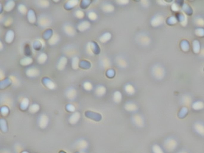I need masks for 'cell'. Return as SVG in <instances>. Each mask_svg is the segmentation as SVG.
I'll return each instance as SVG.
<instances>
[{"instance_id": "6da1fadb", "label": "cell", "mask_w": 204, "mask_h": 153, "mask_svg": "<svg viewBox=\"0 0 204 153\" xmlns=\"http://www.w3.org/2000/svg\"><path fill=\"white\" fill-rule=\"evenodd\" d=\"M165 68L161 63H155L151 68V74L153 77L157 80H162L165 77Z\"/></svg>"}, {"instance_id": "7a4b0ae2", "label": "cell", "mask_w": 204, "mask_h": 153, "mask_svg": "<svg viewBox=\"0 0 204 153\" xmlns=\"http://www.w3.org/2000/svg\"><path fill=\"white\" fill-rule=\"evenodd\" d=\"M136 40L140 45L143 46H147L150 45L152 41V39L149 35L144 32H140L137 35Z\"/></svg>"}, {"instance_id": "3957f363", "label": "cell", "mask_w": 204, "mask_h": 153, "mask_svg": "<svg viewBox=\"0 0 204 153\" xmlns=\"http://www.w3.org/2000/svg\"><path fill=\"white\" fill-rule=\"evenodd\" d=\"M52 21L50 17L46 15H42L39 16L38 19V25L42 28L49 26L51 24Z\"/></svg>"}, {"instance_id": "277c9868", "label": "cell", "mask_w": 204, "mask_h": 153, "mask_svg": "<svg viewBox=\"0 0 204 153\" xmlns=\"http://www.w3.org/2000/svg\"><path fill=\"white\" fill-rule=\"evenodd\" d=\"M64 33L68 36H73L76 34V29L70 24H66L63 26Z\"/></svg>"}, {"instance_id": "5b68a950", "label": "cell", "mask_w": 204, "mask_h": 153, "mask_svg": "<svg viewBox=\"0 0 204 153\" xmlns=\"http://www.w3.org/2000/svg\"><path fill=\"white\" fill-rule=\"evenodd\" d=\"M164 21V18L161 14H156L152 18L151 23L154 26H159L162 25Z\"/></svg>"}, {"instance_id": "8992f818", "label": "cell", "mask_w": 204, "mask_h": 153, "mask_svg": "<svg viewBox=\"0 0 204 153\" xmlns=\"http://www.w3.org/2000/svg\"><path fill=\"white\" fill-rule=\"evenodd\" d=\"M49 123V117L46 114H41L38 118V124L39 126L42 128H46Z\"/></svg>"}, {"instance_id": "52a82bcc", "label": "cell", "mask_w": 204, "mask_h": 153, "mask_svg": "<svg viewBox=\"0 0 204 153\" xmlns=\"http://www.w3.org/2000/svg\"><path fill=\"white\" fill-rule=\"evenodd\" d=\"M65 95L68 99L71 101H73L77 97V90L74 88H70L66 91Z\"/></svg>"}, {"instance_id": "ba28073f", "label": "cell", "mask_w": 204, "mask_h": 153, "mask_svg": "<svg viewBox=\"0 0 204 153\" xmlns=\"http://www.w3.org/2000/svg\"><path fill=\"white\" fill-rule=\"evenodd\" d=\"M26 74L28 76L31 78L37 77V76L40 74V71L38 69L35 67H31L27 69Z\"/></svg>"}, {"instance_id": "9c48e42d", "label": "cell", "mask_w": 204, "mask_h": 153, "mask_svg": "<svg viewBox=\"0 0 204 153\" xmlns=\"http://www.w3.org/2000/svg\"><path fill=\"white\" fill-rule=\"evenodd\" d=\"M101 9L102 11L106 13H112L114 10V6L112 4L108 2H105L103 3L101 6Z\"/></svg>"}, {"instance_id": "30bf717a", "label": "cell", "mask_w": 204, "mask_h": 153, "mask_svg": "<svg viewBox=\"0 0 204 153\" xmlns=\"http://www.w3.org/2000/svg\"><path fill=\"white\" fill-rule=\"evenodd\" d=\"M116 62L117 65L122 68H125L127 66V62L126 59L124 58V57L119 56L116 57Z\"/></svg>"}, {"instance_id": "8fae6325", "label": "cell", "mask_w": 204, "mask_h": 153, "mask_svg": "<svg viewBox=\"0 0 204 153\" xmlns=\"http://www.w3.org/2000/svg\"><path fill=\"white\" fill-rule=\"evenodd\" d=\"M91 26L90 23L87 21H83L80 22L77 25V29L81 32L85 31L88 30Z\"/></svg>"}, {"instance_id": "7c38bea8", "label": "cell", "mask_w": 204, "mask_h": 153, "mask_svg": "<svg viewBox=\"0 0 204 153\" xmlns=\"http://www.w3.org/2000/svg\"><path fill=\"white\" fill-rule=\"evenodd\" d=\"M106 88L102 85H98L95 90V94L99 97L103 96L106 93Z\"/></svg>"}, {"instance_id": "4fadbf2b", "label": "cell", "mask_w": 204, "mask_h": 153, "mask_svg": "<svg viewBox=\"0 0 204 153\" xmlns=\"http://www.w3.org/2000/svg\"><path fill=\"white\" fill-rule=\"evenodd\" d=\"M67 59L66 57H64V56H62L61 57L58 62H57V68L60 70V71H62V70H63L67 64Z\"/></svg>"}, {"instance_id": "5bb4252c", "label": "cell", "mask_w": 204, "mask_h": 153, "mask_svg": "<svg viewBox=\"0 0 204 153\" xmlns=\"http://www.w3.org/2000/svg\"><path fill=\"white\" fill-rule=\"evenodd\" d=\"M80 118V114L79 112H75L70 116L69 118V121L71 124H75L79 121Z\"/></svg>"}, {"instance_id": "9a60e30c", "label": "cell", "mask_w": 204, "mask_h": 153, "mask_svg": "<svg viewBox=\"0 0 204 153\" xmlns=\"http://www.w3.org/2000/svg\"><path fill=\"white\" fill-rule=\"evenodd\" d=\"M124 108L127 111L133 112L137 110V105L132 102H127L124 105Z\"/></svg>"}, {"instance_id": "2e32d148", "label": "cell", "mask_w": 204, "mask_h": 153, "mask_svg": "<svg viewBox=\"0 0 204 153\" xmlns=\"http://www.w3.org/2000/svg\"><path fill=\"white\" fill-rule=\"evenodd\" d=\"M124 90L129 95H133L135 93V89L134 86L130 83H128L124 86Z\"/></svg>"}, {"instance_id": "e0dca14e", "label": "cell", "mask_w": 204, "mask_h": 153, "mask_svg": "<svg viewBox=\"0 0 204 153\" xmlns=\"http://www.w3.org/2000/svg\"><path fill=\"white\" fill-rule=\"evenodd\" d=\"M111 34L110 32H105L99 37V41L102 43H106L111 40Z\"/></svg>"}, {"instance_id": "ac0fdd59", "label": "cell", "mask_w": 204, "mask_h": 153, "mask_svg": "<svg viewBox=\"0 0 204 153\" xmlns=\"http://www.w3.org/2000/svg\"><path fill=\"white\" fill-rule=\"evenodd\" d=\"M100 64L104 68H107L111 66V60L107 57H104L103 58H102L101 59L100 61Z\"/></svg>"}, {"instance_id": "d6986e66", "label": "cell", "mask_w": 204, "mask_h": 153, "mask_svg": "<svg viewBox=\"0 0 204 153\" xmlns=\"http://www.w3.org/2000/svg\"><path fill=\"white\" fill-rule=\"evenodd\" d=\"M133 121L135 123L136 125L138 126H141L143 125V119L141 116H140L139 114H137L133 116Z\"/></svg>"}, {"instance_id": "ffe728a7", "label": "cell", "mask_w": 204, "mask_h": 153, "mask_svg": "<svg viewBox=\"0 0 204 153\" xmlns=\"http://www.w3.org/2000/svg\"><path fill=\"white\" fill-rule=\"evenodd\" d=\"M14 37H15L14 32L12 30H9L7 32V33L6 34V37H5L6 41L7 43H11L13 41Z\"/></svg>"}, {"instance_id": "44dd1931", "label": "cell", "mask_w": 204, "mask_h": 153, "mask_svg": "<svg viewBox=\"0 0 204 153\" xmlns=\"http://www.w3.org/2000/svg\"><path fill=\"white\" fill-rule=\"evenodd\" d=\"M59 40V36L57 34H54L52 35V37L49 40V44L51 46L55 45L58 43Z\"/></svg>"}, {"instance_id": "7402d4cb", "label": "cell", "mask_w": 204, "mask_h": 153, "mask_svg": "<svg viewBox=\"0 0 204 153\" xmlns=\"http://www.w3.org/2000/svg\"><path fill=\"white\" fill-rule=\"evenodd\" d=\"M193 22L197 26H204V19L202 16H196L194 19H193Z\"/></svg>"}, {"instance_id": "603a6c76", "label": "cell", "mask_w": 204, "mask_h": 153, "mask_svg": "<svg viewBox=\"0 0 204 153\" xmlns=\"http://www.w3.org/2000/svg\"><path fill=\"white\" fill-rule=\"evenodd\" d=\"M195 130L200 135H204V125L200 123H197L194 125Z\"/></svg>"}, {"instance_id": "cb8c5ba5", "label": "cell", "mask_w": 204, "mask_h": 153, "mask_svg": "<svg viewBox=\"0 0 204 153\" xmlns=\"http://www.w3.org/2000/svg\"><path fill=\"white\" fill-rule=\"evenodd\" d=\"M113 101L114 102L116 103H119L121 102L122 99V93L119 92V91H116L114 93H113Z\"/></svg>"}, {"instance_id": "d4e9b609", "label": "cell", "mask_w": 204, "mask_h": 153, "mask_svg": "<svg viewBox=\"0 0 204 153\" xmlns=\"http://www.w3.org/2000/svg\"><path fill=\"white\" fill-rule=\"evenodd\" d=\"M37 6L41 8H46L49 6V1L46 0H40V1H35Z\"/></svg>"}, {"instance_id": "484cf974", "label": "cell", "mask_w": 204, "mask_h": 153, "mask_svg": "<svg viewBox=\"0 0 204 153\" xmlns=\"http://www.w3.org/2000/svg\"><path fill=\"white\" fill-rule=\"evenodd\" d=\"M47 59V56L46 53H41V54H39L37 58V61L40 64H43L44 63Z\"/></svg>"}, {"instance_id": "4316f807", "label": "cell", "mask_w": 204, "mask_h": 153, "mask_svg": "<svg viewBox=\"0 0 204 153\" xmlns=\"http://www.w3.org/2000/svg\"><path fill=\"white\" fill-rule=\"evenodd\" d=\"M15 6V3L13 1H7L4 6V9L7 12H10L13 10L14 7Z\"/></svg>"}, {"instance_id": "83f0119b", "label": "cell", "mask_w": 204, "mask_h": 153, "mask_svg": "<svg viewBox=\"0 0 204 153\" xmlns=\"http://www.w3.org/2000/svg\"><path fill=\"white\" fill-rule=\"evenodd\" d=\"M32 62V59L29 57H24L23 58L20 63L23 66H28V65H29L30 64H31Z\"/></svg>"}, {"instance_id": "f1b7e54d", "label": "cell", "mask_w": 204, "mask_h": 153, "mask_svg": "<svg viewBox=\"0 0 204 153\" xmlns=\"http://www.w3.org/2000/svg\"><path fill=\"white\" fill-rule=\"evenodd\" d=\"M88 18L91 21H95L98 19V15L95 11L91 10L88 13Z\"/></svg>"}, {"instance_id": "f546056e", "label": "cell", "mask_w": 204, "mask_h": 153, "mask_svg": "<svg viewBox=\"0 0 204 153\" xmlns=\"http://www.w3.org/2000/svg\"><path fill=\"white\" fill-rule=\"evenodd\" d=\"M28 21L31 23H35L36 21V18L35 16V13L33 11L30 10L28 12Z\"/></svg>"}, {"instance_id": "4dcf8cb0", "label": "cell", "mask_w": 204, "mask_h": 153, "mask_svg": "<svg viewBox=\"0 0 204 153\" xmlns=\"http://www.w3.org/2000/svg\"><path fill=\"white\" fill-rule=\"evenodd\" d=\"M40 110V106L39 105L37 104H33L29 107V111L32 114L36 113L38 112Z\"/></svg>"}, {"instance_id": "1f68e13d", "label": "cell", "mask_w": 204, "mask_h": 153, "mask_svg": "<svg viewBox=\"0 0 204 153\" xmlns=\"http://www.w3.org/2000/svg\"><path fill=\"white\" fill-rule=\"evenodd\" d=\"M79 1H76V0H74V1H68L66 3V5H65V7L66 9H71V8H73L74 7H75L77 4H78Z\"/></svg>"}, {"instance_id": "d6a6232c", "label": "cell", "mask_w": 204, "mask_h": 153, "mask_svg": "<svg viewBox=\"0 0 204 153\" xmlns=\"http://www.w3.org/2000/svg\"><path fill=\"white\" fill-rule=\"evenodd\" d=\"M45 82H44V84H45V85L46 86V87L47 88H48L49 89H54V88H55V85H54V83L52 81V80H50V79H46V81H44Z\"/></svg>"}, {"instance_id": "836d02e7", "label": "cell", "mask_w": 204, "mask_h": 153, "mask_svg": "<svg viewBox=\"0 0 204 153\" xmlns=\"http://www.w3.org/2000/svg\"><path fill=\"white\" fill-rule=\"evenodd\" d=\"M28 105H29V100L28 98H25L21 102V109L25 110L28 108Z\"/></svg>"}, {"instance_id": "e575fe53", "label": "cell", "mask_w": 204, "mask_h": 153, "mask_svg": "<svg viewBox=\"0 0 204 153\" xmlns=\"http://www.w3.org/2000/svg\"><path fill=\"white\" fill-rule=\"evenodd\" d=\"M83 86L84 89H85V90H86V91H88V92L92 90V89H93V85H92V84L91 82H85L83 83Z\"/></svg>"}, {"instance_id": "d590c367", "label": "cell", "mask_w": 204, "mask_h": 153, "mask_svg": "<svg viewBox=\"0 0 204 153\" xmlns=\"http://www.w3.org/2000/svg\"><path fill=\"white\" fill-rule=\"evenodd\" d=\"M74 16L76 18L81 19L83 18V17L85 16V13L82 10L78 9L74 12Z\"/></svg>"}, {"instance_id": "8d00e7d4", "label": "cell", "mask_w": 204, "mask_h": 153, "mask_svg": "<svg viewBox=\"0 0 204 153\" xmlns=\"http://www.w3.org/2000/svg\"><path fill=\"white\" fill-rule=\"evenodd\" d=\"M79 59L77 57H74L72 59V66L74 69H77L79 66Z\"/></svg>"}, {"instance_id": "74e56055", "label": "cell", "mask_w": 204, "mask_h": 153, "mask_svg": "<svg viewBox=\"0 0 204 153\" xmlns=\"http://www.w3.org/2000/svg\"><path fill=\"white\" fill-rule=\"evenodd\" d=\"M18 10L21 14H26L27 12V9L26 6L24 4H20L18 6Z\"/></svg>"}, {"instance_id": "f35d334b", "label": "cell", "mask_w": 204, "mask_h": 153, "mask_svg": "<svg viewBox=\"0 0 204 153\" xmlns=\"http://www.w3.org/2000/svg\"><path fill=\"white\" fill-rule=\"evenodd\" d=\"M116 3L117 4H118L119 5H121V6H124V5H126L129 3V1H126V0H120V1H116Z\"/></svg>"}, {"instance_id": "ab89813d", "label": "cell", "mask_w": 204, "mask_h": 153, "mask_svg": "<svg viewBox=\"0 0 204 153\" xmlns=\"http://www.w3.org/2000/svg\"><path fill=\"white\" fill-rule=\"evenodd\" d=\"M66 109L68 111L70 112H74L75 111V107L73 105H68L66 107Z\"/></svg>"}, {"instance_id": "60d3db41", "label": "cell", "mask_w": 204, "mask_h": 153, "mask_svg": "<svg viewBox=\"0 0 204 153\" xmlns=\"http://www.w3.org/2000/svg\"><path fill=\"white\" fill-rule=\"evenodd\" d=\"M1 113L3 114H4V112H5V114H4V115H6V114L9 113V109L7 108V107H6V106H4V107H3L2 108H1Z\"/></svg>"}, {"instance_id": "b9f144b4", "label": "cell", "mask_w": 204, "mask_h": 153, "mask_svg": "<svg viewBox=\"0 0 204 153\" xmlns=\"http://www.w3.org/2000/svg\"><path fill=\"white\" fill-rule=\"evenodd\" d=\"M0 45H1V50H3V44H2V42L1 41L0 42Z\"/></svg>"}, {"instance_id": "7bdbcfd3", "label": "cell", "mask_w": 204, "mask_h": 153, "mask_svg": "<svg viewBox=\"0 0 204 153\" xmlns=\"http://www.w3.org/2000/svg\"><path fill=\"white\" fill-rule=\"evenodd\" d=\"M22 153H28V152H27V151H23Z\"/></svg>"}, {"instance_id": "ee69618b", "label": "cell", "mask_w": 204, "mask_h": 153, "mask_svg": "<svg viewBox=\"0 0 204 153\" xmlns=\"http://www.w3.org/2000/svg\"><path fill=\"white\" fill-rule=\"evenodd\" d=\"M62 152V153H66V152H63V151H61Z\"/></svg>"}]
</instances>
